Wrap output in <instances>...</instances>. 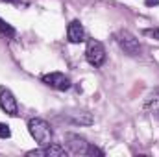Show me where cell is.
Here are the masks:
<instances>
[{
	"label": "cell",
	"instance_id": "52a82bcc",
	"mask_svg": "<svg viewBox=\"0 0 159 157\" xmlns=\"http://www.w3.org/2000/svg\"><path fill=\"white\" fill-rule=\"evenodd\" d=\"M69 154V150H65L63 146H57V144H48V146H43L41 150H30L26 155L30 157H39V155H44V157H63Z\"/></svg>",
	"mask_w": 159,
	"mask_h": 157
},
{
	"label": "cell",
	"instance_id": "5b68a950",
	"mask_svg": "<svg viewBox=\"0 0 159 157\" xmlns=\"http://www.w3.org/2000/svg\"><path fill=\"white\" fill-rule=\"evenodd\" d=\"M0 109L11 117L19 115V105H17V98L13 96V92L9 89H0Z\"/></svg>",
	"mask_w": 159,
	"mask_h": 157
},
{
	"label": "cell",
	"instance_id": "6da1fadb",
	"mask_svg": "<svg viewBox=\"0 0 159 157\" xmlns=\"http://www.w3.org/2000/svg\"><path fill=\"white\" fill-rule=\"evenodd\" d=\"M28 131L30 135L34 137V141L39 144V146H48L52 142V129H50V124L43 118H32L28 122Z\"/></svg>",
	"mask_w": 159,
	"mask_h": 157
},
{
	"label": "cell",
	"instance_id": "5bb4252c",
	"mask_svg": "<svg viewBox=\"0 0 159 157\" xmlns=\"http://www.w3.org/2000/svg\"><path fill=\"white\" fill-rule=\"evenodd\" d=\"M87 155H104V152L98 150L96 146H91V144H89V148H87Z\"/></svg>",
	"mask_w": 159,
	"mask_h": 157
},
{
	"label": "cell",
	"instance_id": "277c9868",
	"mask_svg": "<svg viewBox=\"0 0 159 157\" xmlns=\"http://www.w3.org/2000/svg\"><path fill=\"white\" fill-rule=\"evenodd\" d=\"M41 81L44 83V85H48V87H52V89H56V91H69L70 89V79L69 76H65L63 72H50V74H44Z\"/></svg>",
	"mask_w": 159,
	"mask_h": 157
},
{
	"label": "cell",
	"instance_id": "4fadbf2b",
	"mask_svg": "<svg viewBox=\"0 0 159 157\" xmlns=\"http://www.w3.org/2000/svg\"><path fill=\"white\" fill-rule=\"evenodd\" d=\"M143 34H144V35H148V37H154V39L159 41V28H148V30H144Z\"/></svg>",
	"mask_w": 159,
	"mask_h": 157
},
{
	"label": "cell",
	"instance_id": "ba28073f",
	"mask_svg": "<svg viewBox=\"0 0 159 157\" xmlns=\"http://www.w3.org/2000/svg\"><path fill=\"white\" fill-rule=\"evenodd\" d=\"M67 37L70 43H81L85 39V30L81 26L80 20H72L69 26H67Z\"/></svg>",
	"mask_w": 159,
	"mask_h": 157
},
{
	"label": "cell",
	"instance_id": "7a4b0ae2",
	"mask_svg": "<svg viewBox=\"0 0 159 157\" xmlns=\"http://www.w3.org/2000/svg\"><path fill=\"white\" fill-rule=\"evenodd\" d=\"M113 39L117 41V44L120 46V50H124L128 56H139V54H141V43H139V39H137L131 32H128V30H119V32L113 35Z\"/></svg>",
	"mask_w": 159,
	"mask_h": 157
},
{
	"label": "cell",
	"instance_id": "8992f818",
	"mask_svg": "<svg viewBox=\"0 0 159 157\" xmlns=\"http://www.w3.org/2000/svg\"><path fill=\"white\" fill-rule=\"evenodd\" d=\"M67 146H69V154H74V155H87V148H89V142L80 137L76 133H69L67 135Z\"/></svg>",
	"mask_w": 159,
	"mask_h": 157
},
{
	"label": "cell",
	"instance_id": "8fae6325",
	"mask_svg": "<svg viewBox=\"0 0 159 157\" xmlns=\"http://www.w3.org/2000/svg\"><path fill=\"white\" fill-rule=\"evenodd\" d=\"M154 102H159V87H157V89H154V91L146 96L144 105H150V104H154Z\"/></svg>",
	"mask_w": 159,
	"mask_h": 157
},
{
	"label": "cell",
	"instance_id": "30bf717a",
	"mask_svg": "<svg viewBox=\"0 0 159 157\" xmlns=\"http://www.w3.org/2000/svg\"><path fill=\"white\" fill-rule=\"evenodd\" d=\"M72 122L74 124H85V126H89V124H93V117L89 113H80L76 118H72Z\"/></svg>",
	"mask_w": 159,
	"mask_h": 157
},
{
	"label": "cell",
	"instance_id": "2e32d148",
	"mask_svg": "<svg viewBox=\"0 0 159 157\" xmlns=\"http://www.w3.org/2000/svg\"><path fill=\"white\" fill-rule=\"evenodd\" d=\"M4 2H9V4H20V0H4Z\"/></svg>",
	"mask_w": 159,
	"mask_h": 157
},
{
	"label": "cell",
	"instance_id": "3957f363",
	"mask_svg": "<svg viewBox=\"0 0 159 157\" xmlns=\"http://www.w3.org/2000/svg\"><path fill=\"white\" fill-rule=\"evenodd\" d=\"M85 57H87L89 65H93L94 69L102 67L104 61H106V48H104V44L96 39H91L87 43V48H85Z\"/></svg>",
	"mask_w": 159,
	"mask_h": 157
},
{
	"label": "cell",
	"instance_id": "7c38bea8",
	"mask_svg": "<svg viewBox=\"0 0 159 157\" xmlns=\"http://www.w3.org/2000/svg\"><path fill=\"white\" fill-rule=\"evenodd\" d=\"M11 137V129L7 124H0V139H9Z\"/></svg>",
	"mask_w": 159,
	"mask_h": 157
},
{
	"label": "cell",
	"instance_id": "9c48e42d",
	"mask_svg": "<svg viewBox=\"0 0 159 157\" xmlns=\"http://www.w3.org/2000/svg\"><path fill=\"white\" fill-rule=\"evenodd\" d=\"M0 34H4L6 37H15V34H17V32H15V28H13L11 24H7L6 20H2V19H0Z\"/></svg>",
	"mask_w": 159,
	"mask_h": 157
},
{
	"label": "cell",
	"instance_id": "e0dca14e",
	"mask_svg": "<svg viewBox=\"0 0 159 157\" xmlns=\"http://www.w3.org/2000/svg\"><path fill=\"white\" fill-rule=\"evenodd\" d=\"M154 115H156V118L159 120V109H156V111H154Z\"/></svg>",
	"mask_w": 159,
	"mask_h": 157
},
{
	"label": "cell",
	"instance_id": "9a60e30c",
	"mask_svg": "<svg viewBox=\"0 0 159 157\" xmlns=\"http://www.w3.org/2000/svg\"><path fill=\"white\" fill-rule=\"evenodd\" d=\"M146 6H159V0H146Z\"/></svg>",
	"mask_w": 159,
	"mask_h": 157
}]
</instances>
